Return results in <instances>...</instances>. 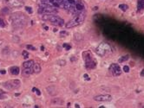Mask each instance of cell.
<instances>
[{
	"label": "cell",
	"mask_w": 144,
	"mask_h": 108,
	"mask_svg": "<svg viewBox=\"0 0 144 108\" xmlns=\"http://www.w3.org/2000/svg\"><path fill=\"white\" fill-rule=\"evenodd\" d=\"M60 8L74 16L86 11L85 4L82 0H62Z\"/></svg>",
	"instance_id": "1"
},
{
	"label": "cell",
	"mask_w": 144,
	"mask_h": 108,
	"mask_svg": "<svg viewBox=\"0 0 144 108\" xmlns=\"http://www.w3.org/2000/svg\"><path fill=\"white\" fill-rule=\"evenodd\" d=\"M85 17H86V11L75 15L74 17H72V19H70L68 23H66L65 27H66L67 29H71V28H74V27H76V26H78V25H80V24H82V23L84 22Z\"/></svg>",
	"instance_id": "2"
},
{
	"label": "cell",
	"mask_w": 144,
	"mask_h": 108,
	"mask_svg": "<svg viewBox=\"0 0 144 108\" xmlns=\"http://www.w3.org/2000/svg\"><path fill=\"white\" fill-rule=\"evenodd\" d=\"M11 20L12 25L15 28H22L26 23V17L21 12H17L11 15Z\"/></svg>",
	"instance_id": "3"
},
{
	"label": "cell",
	"mask_w": 144,
	"mask_h": 108,
	"mask_svg": "<svg viewBox=\"0 0 144 108\" xmlns=\"http://www.w3.org/2000/svg\"><path fill=\"white\" fill-rule=\"evenodd\" d=\"M43 20L48 21L54 26H64V20L60 17L59 16H57L56 14H48V15H43Z\"/></svg>",
	"instance_id": "4"
},
{
	"label": "cell",
	"mask_w": 144,
	"mask_h": 108,
	"mask_svg": "<svg viewBox=\"0 0 144 108\" xmlns=\"http://www.w3.org/2000/svg\"><path fill=\"white\" fill-rule=\"evenodd\" d=\"M95 53L101 57H104L112 53V48L110 45L107 43H102L95 48Z\"/></svg>",
	"instance_id": "5"
},
{
	"label": "cell",
	"mask_w": 144,
	"mask_h": 108,
	"mask_svg": "<svg viewBox=\"0 0 144 108\" xmlns=\"http://www.w3.org/2000/svg\"><path fill=\"white\" fill-rule=\"evenodd\" d=\"M84 61H85V68L87 69H93L96 66V61L93 58V55L90 51H84L83 53Z\"/></svg>",
	"instance_id": "6"
},
{
	"label": "cell",
	"mask_w": 144,
	"mask_h": 108,
	"mask_svg": "<svg viewBox=\"0 0 144 108\" xmlns=\"http://www.w3.org/2000/svg\"><path fill=\"white\" fill-rule=\"evenodd\" d=\"M57 12H58V10L56 7L44 5V4H39V9H38V13L39 14H42V15L57 14Z\"/></svg>",
	"instance_id": "7"
},
{
	"label": "cell",
	"mask_w": 144,
	"mask_h": 108,
	"mask_svg": "<svg viewBox=\"0 0 144 108\" xmlns=\"http://www.w3.org/2000/svg\"><path fill=\"white\" fill-rule=\"evenodd\" d=\"M61 2L62 0H38V4H44V5H49L56 8H60Z\"/></svg>",
	"instance_id": "8"
},
{
	"label": "cell",
	"mask_w": 144,
	"mask_h": 108,
	"mask_svg": "<svg viewBox=\"0 0 144 108\" xmlns=\"http://www.w3.org/2000/svg\"><path fill=\"white\" fill-rule=\"evenodd\" d=\"M20 84L21 82L19 80H11L4 83V86L9 89V90H14V89H17V88L19 87Z\"/></svg>",
	"instance_id": "9"
},
{
	"label": "cell",
	"mask_w": 144,
	"mask_h": 108,
	"mask_svg": "<svg viewBox=\"0 0 144 108\" xmlns=\"http://www.w3.org/2000/svg\"><path fill=\"white\" fill-rule=\"evenodd\" d=\"M4 3L11 8H19L23 5V0H4Z\"/></svg>",
	"instance_id": "10"
},
{
	"label": "cell",
	"mask_w": 144,
	"mask_h": 108,
	"mask_svg": "<svg viewBox=\"0 0 144 108\" xmlns=\"http://www.w3.org/2000/svg\"><path fill=\"white\" fill-rule=\"evenodd\" d=\"M110 71L111 72V74H112L114 76H120L121 74V67H120L119 64H116V63H113V64L110 65Z\"/></svg>",
	"instance_id": "11"
},
{
	"label": "cell",
	"mask_w": 144,
	"mask_h": 108,
	"mask_svg": "<svg viewBox=\"0 0 144 108\" xmlns=\"http://www.w3.org/2000/svg\"><path fill=\"white\" fill-rule=\"evenodd\" d=\"M112 100V96L110 94H101V95H98L95 96L94 98L95 101H101V102H105V101H110Z\"/></svg>",
	"instance_id": "12"
},
{
	"label": "cell",
	"mask_w": 144,
	"mask_h": 108,
	"mask_svg": "<svg viewBox=\"0 0 144 108\" xmlns=\"http://www.w3.org/2000/svg\"><path fill=\"white\" fill-rule=\"evenodd\" d=\"M34 73L33 71V68H23V72H22V74H23V76H30V74H32Z\"/></svg>",
	"instance_id": "13"
},
{
	"label": "cell",
	"mask_w": 144,
	"mask_h": 108,
	"mask_svg": "<svg viewBox=\"0 0 144 108\" xmlns=\"http://www.w3.org/2000/svg\"><path fill=\"white\" fill-rule=\"evenodd\" d=\"M19 68L17 67V66H14V67H11L10 68V73L12 74V75H17L19 74Z\"/></svg>",
	"instance_id": "14"
},
{
	"label": "cell",
	"mask_w": 144,
	"mask_h": 108,
	"mask_svg": "<svg viewBox=\"0 0 144 108\" xmlns=\"http://www.w3.org/2000/svg\"><path fill=\"white\" fill-rule=\"evenodd\" d=\"M34 61L33 60H30V61H27L23 63V68H33V66H34Z\"/></svg>",
	"instance_id": "15"
},
{
	"label": "cell",
	"mask_w": 144,
	"mask_h": 108,
	"mask_svg": "<svg viewBox=\"0 0 144 108\" xmlns=\"http://www.w3.org/2000/svg\"><path fill=\"white\" fill-rule=\"evenodd\" d=\"M33 71H34L35 74H38L41 72V67L38 63H34V66H33Z\"/></svg>",
	"instance_id": "16"
},
{
	"label": "cell",
	"mask_w": 144,
	"mask_h": 108,
	"mask_svg": "<svg viewBox=\"0 0 144 108\" xmlns=\"http://www.w3.org/2000/svg\"><path fill=\"white\" fill-rule=\"evenodd\" d=\"M144 9V0H138V11H141Z\"/></svg>",
	"instance_id": "17"
},
{
	"label": "cell",
	"mask_w": 144,
	"mask_h": 108,
	"mask_svg": "<svg viewBox=\"0 0 144 108\" xmlns=\"http://www.w3.org/2000/svg\"><path fill=\"white\" fill-rule=\"evenodd\" d=\"M129 54H127V55H124V56L121 57V58L119 59V60H118V62H119V63L124 62L125 61H128V60H129Z\"/></svg>",
	"instance_id": "18"
},
{
	"label": "cell",
	"mask_w": 144,
	"mask_h": 108,
	"mask_svg": "<svg viewBox=\"0 0 144 108\" xmlns=\"http://www.w3.org/2000/svg\"><path fill=\"white\" fill-rule=\"evenodd\" d=\"M119 8L121 9V11H127L128 10H129V6L127 5V4H120L119 5Z\"/></svg>",
	"instance_id": "19"
},
{
	"label": "cell",
	"mask_w": 144,
	"mask_h": 108,
	"mask_svg": "<svg viewBox=\"0 0 144 108\" xmlns=\"http://www.w3.org/2000/svg\"><path fill=\"white\" fill-rule=\"evenodd\" d=\"M22 54H23V56L24 59H28V57H29V53L27 51H25V50H23V53H22Z\"/></svg>",
	"instance_id": "20"
},
{
	"label": "cell",
	"mask_w": 144,
	"mask_h": 108,
	"mask_svg": "<svg viewBox=\"0 0 144 108\" xmlns=\"http://www.w3.org/2000/svg\"><path fill=\"white\" fill-rule=\"evenodd\" d=\"M123 71L125 72V73H129V66H124Z\"/></svg>",
	"instance_id": "21"
},
{
	"label": "cell",
	"mask_w": 144,
	"mask_h": 108,
	"mask_svg": "<svg viewBox=\"0 0 144 108\" xmlns=\"http://www.w3.org/2000/svg\"><path fill=\"white\" fill-rule=\"evenodd\" d=\"M5 26V23H4V21L0 17V27H4Z\"/></svg>",
	"instance_id": "22"
},
{
	"label": "cell",
	"mask_w": 144,
	"mask_h": 108,
	"mask_svg": "<svg viewBox=\"0 0 144 108\" xmlns=\"http://www.w3.org/2000/svg\"><path fill=\"white\" fill-rule=\"evenodd\" d=\"M26 48H28V49H31V50H33V51L36 50V48L33 47V46H31V45H27V46H26Z\"/></svg>",
	"instance_id": "23"
},
{
	"label": "cell",
	"mask_w": 144,
	"mask_h": 108,
	"mask_svg": "<svg viewBox=\"0 0 144 108\" xmlns=\"http://www.w3.org/2000/svg\"><path fill=\"white\" fill-rule=\"evenodd\" d=\"M32 91L33 92H36V93H37V94H38V96H39V95H41V93H40V91H39V90H38V89H37V88H33V89H32Z\"/></svg>",
	"instance_id": "24"
},
{
	"label": "cell",
	"mask_w": 144,
	"mask_h": 108,
	"mask_svg": "<svg viewBox=\"0 0 144 108\" xmlns=\"http://www.w3.org/2000/svg\"><path fill=\"white\" fill-rule=\"evenodd\" d=\"M68 35H69V34H68V32H66V31H62L60 33V36H63V37L65 36H68Z\"/></svg>",
	"instance_id": "25"
},
{
	"label": "cell",
	"mask_w": 144,
	"mask_h": 108,
	"mask_svg": "<svg viewBox=\"0 0 144 108\" xmlns=\"http://www.w3.org/2000/svg\"><path fill=\"white\" fill-rule=\"evenodd\" d=\"M25 10H26V11H27L28 12H29L30 14H31L32 12H33V11H32V9H31V8H30V7H25Z\"/></svg>",
	"instance_id": "26"
},
{
	"label": "cell",
	"mask_w": 144,
	"mask_h": 108,
	"mask_svg": "<svg viewBox=\"0 0 144 108\" xmlns=\"http://www.w3.org/2000/svg\"><path fill=\"white\" fill-rule=\"evenodd\" d=\"M57 63H59V65H61V66H64L66 64V61H59Z\"/></svg>",
	"instance_id": "27"
},
{
	"label": "cell",
	"mask_w": 144,
	"mask_h": 108,
	"mask_svg": "<svg viewBox=\"0 0 144 108\" xmlns=\"http://www.w3.org/2000/svg\"><path fill=\"white\" fill-rule=\"evenodd\" d=\"M64 47H66V48H67V50H69V48H70V46H69V45H67V44H64Z\"/></svg>",
	"instance_id": "28"
},
{
	"label": "cell",
	"mask_w": 144,
	"mask_h": 108,
	"mask_svg": "<svg viewBox=\"0 0 144 108\" xmlns=\"http://www.w3.org/2000/svg\"><path fill=\"white\" fill-rule=\"evenodd\" d=\"M84 78H85V79H87V80H89V76H88L87 74H84Z\"/></svg>",
	"instance_id": "29"
},
{
	"label": "cell",
	"mask_w": 144,
	"mask_h": 108,
	"mask_svg": "<svg viewBox=\"0 0 144 108\" xmlns=\"http://www.w3.org/2000/svg\"><path fill=\"white\" fill-rule=\"evenodd\" d=\"M0 74H5V70H2V71H0Z\"/></svg>",
	"instance_id": "30"
},
{
	"label": "cell",
	"mask_w": 144,
	"mask_h": 108,
	"mask_svg": "<svg viewBox=\"0 0 144 108\" xmlns=\"http://www.w3.org/2000/svg\"><path fill=\"white\" fill-rule=\"evenodd\" d=\"M141 76H144V69L141 71Z\"/></svg>",
	"instance_id": "31"
},
{
	"label": "cell",
	"mask_w": 144,
	"mask_h": 108,
	"mask_svg": "<svg viewBox=\"0 0 144 108\" xmlns=\"http://www.w3.org/2000/svg\"><path fill=\"white\" fill-rule=\"evenodd\" d=\"M3 98H4V96L2 95V93H0V100H1V99H3Z\"/></svg>",
	"instance_id": "32"
},
{
	"label": "cell",
	"mask_w": 144,
	"mask_h": 108,
	"mask_svg": "<svg viewBox=\"0 0 144 108\" xmlns=\"http://www.w3.org/2000/svg\"><path fill=\"white\" fill-rule=\"evenodd\" d=\"M2 43H3V40H1V39H0V46H1Z\"/></svg>",
	"instance_id": "33"
}]
</instances>
